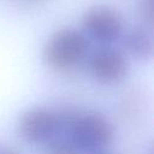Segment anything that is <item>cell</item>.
Listing matches in <instances>:
<instances>
[{
	"label": "cell",
	"mask_w": 154,
	"mask_h": 154,
	"mask_svg": "<svg viewBox=\"0 0 154 154\" xmlns=\"http://www.w3.org/2000/svg\"><path fill=\"white\" fill-rule=\"evenodd\" d=\"M90 42L84 32L63 28L52 34L42 48L45 64L58 72H67L81 65L89 54Z\"/></svg>",
	"instance_id": "1"
},
{
	"label": "cell",
	"mask_w": 154,
	"mask_h": 154,
	"mask_svg": "<svg viewBox=\"0 0 154 154\" xmlns=\"http://www.w3.org/2000/svg\"><path fill=\"white\" fill-rule=\"evenodd\" d=\"M64 136L81 153H97L113 141L114 130L111 122L99 112H73Z\"/></svg>",
	"instance_id": "2"
},
{
	"label": "cell",
	"mask_w": 154,
	"mask_h": 154,
	"mask_svg": "<svg viewBox=\"0 0 154 154\" xmlns=\"http://www.w3.org/2000/svg\"><path fill=\"white\" fill-rule=\"evenodd\" d=\"M65 129V112H57L46 107L26 109L18 119V135L29 143L46 144L54 137L63 135Z\"/></svg>",
	"instance_id": "3"
},
{
	"label": "cell",
	"mask_w": 154,
	"mask_h": 154,
	"mask_svg": "<svg viewBox=\"0 0 154 154\" xmlns=\"http://www.w3.org/2000/svg\"><path fill=\"white\" fill-rule=\"evenodd\" d=\"M82 26L85 36L108 45L122 37L124 22L118 10L108 5L91 6L82 18Z\"/></svg>",
	"instance_id": "4"
},
{
	"label": "cell",
	"mask_w": 154,
	"mask_h": 154,
	"mask_svg": "<svg viewBox=\"0 0 154 154\" xmlns=\"http://www.w3.org/2000/svg\"><path fill=\"white\" fill-rule=\"evenodd\" d=\"M91 77L102 84H114L125 78L129 61L124 52L108 45L100 46L88 57Z\"/></svg>",
	"instance_id": "5"
},
{
	"label": "cell",
	"mask_w": 154,
	"mask_h": 154,
	"mask_svg": "<svg viewBox=\"0 0 154 154\" xmlns=\"http://www.w3.org/2000/svg\"><path fill=\"white\" fill-rule=\"evenodd\" d=\"M124 49L136 59L148 60L154 52L152 29L147 26H135L122 34Z\"/></svg>",
	"instance_id": "6"
},
{
	"label": "cell",
	"mask_w": 154,
	"mask_h": 154,
	"mask_svg": "<svg viewBox=\"0 0 154 154\" xmlns=\"http://www.w3.org/2000/svg\"><path fill=\"white\" fill-rule=\"evenodd\" d=\"M42 154H83V153H81L66 136L59 135L45 144Z\"/></svg>",
	"instance_id": "7"
},
{
	"label": "cell",
	"mask_w": 154,
	"mask_h": 154,
	"mask_svg": "<svg viewBox=\"0 0 154 154\" xmlns=\"http://www.w3.org/2000/svg\"><path fill=\"white\" fill-rule=\"evenodd\" d=\"M141 16L147 28L153 26V0H142L141 2Z\"/></svg>",
	"instance_id": "8"
},
{
	"label": "cell",
	"mask_w": 154,
	"mask_h": 154,
	"mask_svg": "<svg viewBox=\"0 0 154 154\" xmlns=\"http://www.w3.org/2000/svg\"><path fill=\"white\" fill-rule=\"evenodd\" d=\"M0 154H20L18 150H16L12 147L8 146H0Z\"/></svg>",
	"instance_id": "9"
},
{
	"label": "cell",
	"mask_w": 154,
	"mask_h": 154,
	"mask_svg": "<svg viewBox=\"0 0 154 154\" xmlns=\"http://www.w3.org/2000/svg\"><path fill=\"white\" fill-rule=\"evenodd\" d=\"M20 1H25V2H32V1H36V0H20Z\"/></svg>",
	"instance_id": "10"
}]
</instances>
